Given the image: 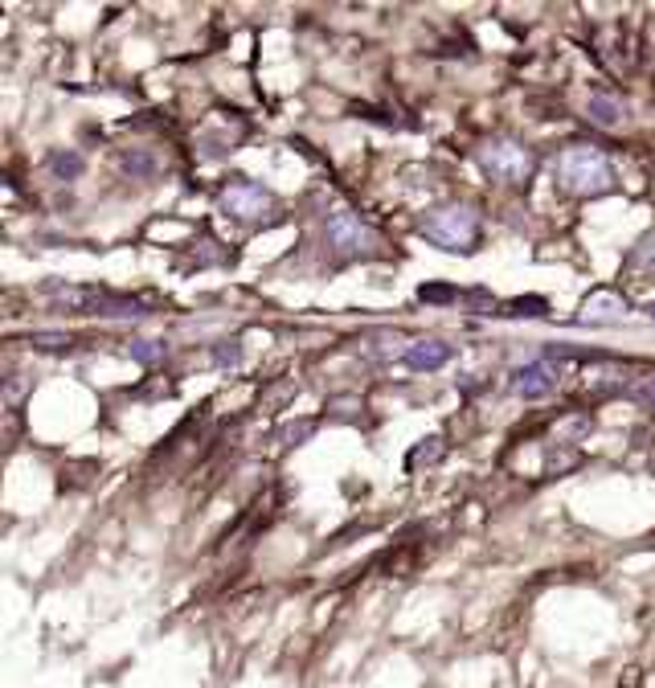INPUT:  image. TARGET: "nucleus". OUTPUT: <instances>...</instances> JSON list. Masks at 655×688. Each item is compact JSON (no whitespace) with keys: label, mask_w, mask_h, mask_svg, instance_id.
<instances>
[{"label":"nucleus","mask_w":655,"mask_h":688,"mask_svg":"<svg viewBox=\"0 0 655 688\" xmlns=\"http://www.w3.org/2000/svg\"><path fill=\"white\" fill-rule=\"evenodd\" d=\"M119 164H123V172H131L136 181H148L152 172H156V156H152V152H144V148L123 152V156H119Z\"/></svg>","instance_id":"14"},{"label":"nucleus","mask_w":655,"mask_h":688,"mask_svg":"<svg viewBox=\"0 0 655 688\" xmlns=\"http://www.w3.org/2000/svg\"><path fill=\"white\" fill-rule=\"evenodd\" d=\"M647 316H651V320H655V299H651V304H647Z\"/></svg>","instance_id":"27"},{"label":"nucleus","mask_w":655,"mask_h":688,"mask_svg":"<svg viewBox=\"0 0 655 688\" xmlns=\"http://www.w3.org/2000/svg\"><path fill=\"white\" fill-rule=\"evenodd\" d=\"M451 344L439 340V336H422V340H410V349H406V365L418 369V373H430V369H443L451 361Z\"/></svg>","instance_id":"10"},{"label":"nucleus","mask_w":655,"mask_h":688,"mask_svg":"<svg viewBox=\"0 0 655 688\" xmlns=\"http://www.w3.org/2000/svg\"><path fill=\"white\" fill-rule=\"evenodd\" d=\"M238 357H242L238 340H226V344H217V349H213V361L217 365H238Z\"/></svg>","instance_id":"25"},{"label":"nucleus","mask_w":655,"mask_h":688,"mask_svg":"<svg viewBox=\"0 0 655 688\" xmlns=\"http://www.w3.org/2000/svg\"><path fill=\"white\" fill-rule=\"evenodd\" d=\"M222 209L238 222H250V218H262V213L271 209V193L254 181H246V177H238L222 189Z\"/></svg>","instance_id":"7"},{"label":"nucleus","mask_w":655,"mask_h":688,"mask_svg":"<svg viewBox=\"0 0 655 688\" xmlns=\"http://www.w3.org/2000/svg\"><path fill=\"white\" fill-rule=\"evenodd\" d=\"M29 344H37V349H70V336L66 332H33L29 336Z\"/></svg>","instance_id":"21"},{"label":"nucleus","mask_w":655,"mask_h":688,"mask_svg":"<svg viewBox=\"0 0 655 688\" xmlns=\"http://www.w3.org/2000/svg\"><path fill=\"white\" fill-rule=\"evenodd\" d=\"M561 385V369L553 361H529V365H516L512 377H508V390L524 402H541L549 398Z\"/></svg>","instance_id":"5"},{"label":"nucleus","mask_w":655,"mask_h":688,"mask_svg":"<svg viewBox=\"0 0 655 688\" xmlns=\"http://www.w3.org/2000/svg\"><path fill=\"white\" fill-rule=\"evenodd\" d=\"M46 295L54 299L58 308H66V312H82V316H99L103 312V304H107V295L103 291H95V287H58V283H46Z\"/></svg>","instance_id":"8"},{"label":"nucleus","mask_w":655,"mask_h":688,"mask_svg":"<svg viewBox=\"0 0 655 688\" xmlns=\"http://www.w3.org/2000/svg\"><path fill=\"white\" fill-rule=\"evenodd\" d=\"M422 459H426V463L443 459V439H426V443H422V447L410 455V467H414V463H422Z\"/></svg>","instance_id":"22"},{"label":"nucleus","mask_w":655,"mask_h":688,"mask_svg":"<svg viewBox=\"0 0 655 688\" xmlns=\"http://www.w3.org/2000/svg\"><path fill=\"white\" fill-rule=\"evenodd\" d=\"M631 263H635V267H643V271H655V234H647V238L635 246Z\"/></svg>","instance_id":"20"},{"label":"nucleus","mask_w":655,"mask_h":688,"mask_svg":"<svg viewBox=\"0 0 655 688\" xmlns=\"http://www.w3.org/2000/svg\"><path fill=\"white\" fill-rule=\"evenodd\" d=\"M479 168L500 185H524V181H533L537 156H533V148H524L516 140H492L479 148Z\"/></svg>","instance_id":"3"},{"label":"nucleus","mask_w":655,"mask_h":688,"mask_svg":"<svg viewBox=\"0 0 655 688\" xmlns=\"http://www.w3.org/2000/svg\"><path fill=\"white\" fill-rule=\"evenodd\" d=\"M406 349H410V344H406L398 332H369V336L361 340V353H365L369 361H393V357H406Z\"/></svg>","instance_id":"12"},{"label":"nucleus","mask_w":655,"mask_h":688,"mask_svg":"<svg viewBox=\"0 0 655 688\" xmlns=\"http://www.w3.org/2000/svg\"><path fill=\"white\" fill-rule=\"evenodd\" d=\"M627 385V369H598L590 373V390H623Z\"/></svg>","instance_id":"19"},{"label":"nucleus","mask_w":655,"mask_h":688,"mask_svg":"<svg viewBox=\"0 0 655 688\" xmlns=\"http://www.w3.org/2000/svg\"><path fill=\"white\" fill-rule=\"evenodd\" d=\"M21 394H25V381H21V373H13V377H9V385H5V402H9V406H17V402H21Z\"/></svg>","instance_id":"26"},{"label":"nucleus","mask_w":655,"mask_h":688,"mask_svg":"<svg viewBox=\"0 0 655 688\" xmlns=\"http://www.w3.org/2000/svg\"><path fill=\"white\" fill-rule=\"evenodd\" d=\"M324 238H328V246L336 250V254H365L369 246H377V234L357 218L353 209H336V213H328V222H324Z\"/></svg>","instance_id":"4"},{"label":"nucleus","mask_w":655,"mask_h":688,"mask_svg":"<svg viewBox=\"0 0 655 688\" xmlns=\"http://www.w3.org/2000/svg\"><path fill=\"white\" fill-rule=\"evenodd\" d=\"M418 299H426V304H447V299H459L455 287H418Z\"/></svg>","instance_id":"24"},{"label":"nucleus","mask_w":655,"mask_h":688,"mask_svg":"<svg viewBox=\"0 0 655 688\" xmlns=\"http://www.w3.org/2000/svg\"><path fill=\"white\" fill-rule=\"evenodd\" d=\"M316 418H299V422H287L283 430H279V443L283 447H299V443H308L312 435H316Z\"/></svg>","instance_id":"16"},{"label":"nucleus","mask_w":655,"mask_h":688,"mask_svg":"<svg viewBox=\"0 0 655 688\" xmlns=\"http://www.w3.org/2000/svg\"><path fill=\"white\" fill-rule=\"evenodd\" d=\"M553 177L565 193L574 197H598L606 189H615V168H610L606 152L594 148V144H570L557 164H553Z\"/></svg>","instance_id":"1"},{"label":"nucleus","mask_w":655,"mask_h":688,"mask_svg":"<svg viewBox=\"0 0 655 688\" xmlns=\"http://www.w3.org/2000/svg\"><path fill=\"white\" fill-rule=\"evenodd\" d=\"M328 418H336V422H357L361 418V410H365V402L357 398V394H336V398H328Z\"/></svg>","instance_id":"15"},{"label":"nucleus","mask_w":655,"mask_h":688,"mask_svg":"<svg viewBox=\"0 0 655 688\" xmlns=\"http://www.w3.org/2000/svg\"><path fill=\"white\" fill-rule=\"evenodd\" d=\"M131 357H136L140 365H156V361L168 357V349L160 340H131Z\"/></svg>","instance_id":"18"},{"label":"nucleus","mask_w":655,"mask_h":688,"mask_svg":"<svg viewBox=\"0 0 655 688\" xmlns=\"http://www.w3.org/2000/svg\"><path fill=\"white\" fill-rule=\"evenodd\" d=\"M627 316V299L619 291H594L582 304V320L586 324H619Z\"/></svg>","instance_id":"11"},{"label":"nucleus","mask_w":655,"mask_h":688,"mask_svg":"<svg viewBox=\"0 0 655 688\" xmlns=\"http://www.w3.org/2000/svg\"><path fill=\"white\" fill-rule=\"evenodd\" d=\"M586 119H590L594 127H602V132H615V127H623V123H627V103H623V95H615V91H594L590 103H586Z\"/></svg>","instance_id":"9"},{"label":"nucleus","mask_w":655,"mask_h":688,"mask_svg":"<svg viewBox=\"0 0 655 688\" xmlns=\"http://www.w3.org/2000/svg\"><path fill=\"white\" fill-rule=\"evenodd\" d=\"M82 168H86V160H82L74 148H58V152L50 156V172H54L58 181H78Z\"/></svg>","instance_id":"13"},{"label":"nucleus","mask_w":655,"mask_h":688,"mask_svg":"<svg viewBox=\"0 0 655 688\" xmlns=\"http://www.w3.org/2000/svg\"><path fill=\"white\" fill-rule=\"evenodd\" d=\"M635 398H639L647 410H655V369L639 377V385H635Z\"/></svg>","instance_id":"23"},{"label":"nucleus","mask_w":655,"mask_h":688,"mask_svg":"<svg viewBox=\"0 0 655 688\" xmlns=\"http://www.w3.org/2000/svg\"><path fill=\"white\" fill-rule=\"evenodd\" d=\"M549 304L541 295H524V299H508L504 304V316H545Z\"/></svg>","instance_id":"17"},{"label":"nucleus","mask_w":655,"mask_h":688,"mask_svg":"<svg viewBox=\"0 0 655 688\" xmlns=\"http://www.w3.org/2000/svg\"><path fill=\"white\" fill-rule=\"evenodd\" d=\"M422 234L439 250H451V254L463 250L467 254L479 242V213L471 205H439L422 218Z\"/></svg>","instance_id":"2"},{"label":"nucleus","mask_w":655,"mask_h":688,"mask_svg":"<svg viewBox=\"0 0 655 688\" xmlns=\"http://www.w3.org/2000/svg\"><path fill=\"white\" fill-rule=\"evenodd\" d=\"M246 140V119H230L226 111H213L205 123H201V132H197V148L205 152V156H226V152H234L238 144Z\"/></svg>","instance_id":"6"}]
</instances>
